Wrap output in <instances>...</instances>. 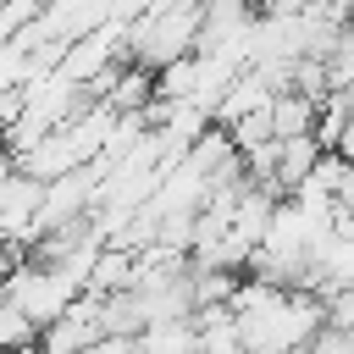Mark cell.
I'll use <instances>...</instances> for the list:
<instances>
[{
    "mask_svg": "<svg viewBox=\"0 0 354 354\" xmlns=\"http://www.w3.org/2000/svg\"><path fill=\"white\" fill-rule=\"evenodd\" d=\"M326 77L332 88H354V22H343V33L326 50Z\"/></svg>",
    "mask_w": 354,
    "mask_h": 354,
    "instance_id": "11",
    "label": "cell"
},
{
    "mask_svg": "<svg viewBox=\"0 0 354 354\" xmlns=\"http://www.w3.org/2000/svg\"><path fill=\"white\" fill-rule=\"evenodd\" d=\"M254 6L249 0H205V28H199V50L221 55L232 66L254 61Z\"/></svg>",
    "mask_w": 354,
    "mask_h": 354,
    "instance_id": "2",
    "label": "cell"
},
{
    "mask_svg": "<svg viewBox=\"0 0 354 354\" xmlns=\"http://www.w3.org/2000/svg\"><path fill=\"white\" fill-rule=\"evenodd\" d=\"M22 343H39V321L0 293V354H11V348H22Z\"/></svg>",
    "mask_w": 354,
    "mask_h": 354,
    "instance_id": "10",
    "label": "cell"
},
{
    "mask_svg": "<svg viewBox=\"0 0 354 354\" xmlns=\"http://www.w3.org/2000/svg\"><path fill=\"white\" fill-rule=\"evenodd\" d=\"M11 354H50L44 343H22V348H11Z\"/></svg>",
    "mask_w": 354,
    "mask_h": 354,
    "instance_id": "15",
    "label": "cell"
},
{
    "mask_svg": "<svg viewBox=\"0 0 354 354\" xmlns=\"http://www.w3.org/2000/svg\"><path fill=\"white\" fill-rule=\"evenodd\" d=\"M138 348H144V354H199V321H194V315L155 321V326L138 332Z\"/></svg>",
    "mask_w": 354,
    "mask_h": 354,
    "instance_id": "9",
    "label": "cell"
},
{
    "mask_svg": "<svg viewBox=\"0 0 354 354\" xmlns=\"http://www.w3.org/2000/svg\"><path fill=\"white\" fill-rule=\"evenodd\" d=\"M321 155H326V149L315 144V133H304V138H277V160H271V183H266V188H271V194H277V188L293 194V188L321 166Z\"/></svg>",
    "mask_w": 354,
    "mask_h": 354,
    "instance_id": "6",
    "label": "cell"
},
{
    "mask_svg": "<svg viewBox=\"0 0 354 354\" xmlns=\"http://www.w3.org/2000/svg\"><path fill=\"white\" fill-rule=\"evenodd\" d=\"M315 122H321V100H315V94L282 88V94L271 100V127H277V138H304V133H315Z\"/></svg>",
    "mask_w": 354,
    "mask_h": 354,
    "instance_id": "7",
    "label": "cell"
},
{
    "mask_svg": "<svg viewBox=\"0 0 354 354\" xmlns=\"http://www.w3.org/2000/svg\"><path fill=\"white\" fill-rule=\"evenodd\" d=\"M337 155H348V160H354V116H348V127H343V138H337Z\"/></svg>",
    "mask_w": 354,
    "mask_h": 354,
    "instance_id": "13",
    "label": "cell"
},
{
    "mask_svg": "<svg viewBox=\"0 0 354 354\" xmlns=\"http://www.w3.org/2000/svg\"><path fill=\"white\" fill-rule=\"evenodd\" d=\"M116 17V0H44V28L55 39H88Z\"/></svg>",
    "mask_w": 354,
    "mask_h": 354,
    "instance_id": "4",
    "label": "cell"
},
{
    "mask_svg": "<svg viewBox=\"0 0 354 354\" xmlns=\"http://www.w3.org/2000/svg\"><path fill=\"white\" fill-rule=\"evenodd\" d=\"M11 249H17V243H11V238H6V227H0V260H6ZM0 277H6V266H0Z\"/></svg>",
    "mask_w": 354,
    "mask_h": 354,
    "instance_id": "14",
    "label": "cell"
},
{
    "mask_svg": "<svg viewBox=\"0 0 354 354\" xmlns=\"http://www.w3.org/2000/svg\"><path fill=\"white\" fill-rule=\"evenodd\" d=\"M304 354H354V326H332V321H326Z\"/></svg>",
    "mask_w": 354,
    "mask_h": 354,
    "instance_id": "12",
    "label": "cell"
},
{
    "mask_svg": "<svg viewBox=\"0 0 354 354\" xmlns=\"http://www.w3.org/2000/svg\"><path fill=\"white\" fill-rule=\"evenodd\" d=\"M0 293L11 299V304H22L33 321H39V337H44V326L55 321V315H66L88 288L77 282V277H66L61 266H50V260H22V266H11L6 277H0Z\"/></svg>",
    "mask_w": 354,
    "mask_h": 354,
    "instance_id": "1",
    "label": "cell"
},
{
    "mask_svg": "<svg viewBox=\"0 0 354 354\" xmlns=\"http://www.w3.org/2000/svg\"><path fill=\"white\" fill-rule=\"evenodd\" d=\"M271 100H277V83H271L260 66H243V72L232 77V88H227V100H221L216 122H221V127H238L243 116H254V111H271Z\"/></svg>",
    "mask_w": 354,
    "mask_h": 354,
    "instance_id": "5",
    "label": "cell"
},
{
    "mask_svg": "<svg viewBox=\"0 0 354 354\" xmlns=\"http://www.w3.org/2000/svg\"><path fill=\"white\" fill-rule=\"evenodd\" d=\"M105 337H111V332H105V304H100L94 293H83L66 315H55V321L44 326L39 343H44L50 354H94Z\"/></svg>",
    "mask_w": 354,
    "mask_h": 354,
    "instance_id": "3",
    "label": "cell"
},
{
    "mask_svg": "<svg viewBox=\"0 0 354 354\" xmlns=\"http://www.w3.org/2000/svg\"><path fill=\"white\" fill-rule=\"evenodd\" d=\"M133 282H138V254H133V249L105 243V249H100V260H94L88 293H94V299H111V293H127Z\"/></svg>",
    "mask_w": 354,
    "mask_h": 354,
    "instance_id": "8",
    "label": "cell"
}]
</instances>
